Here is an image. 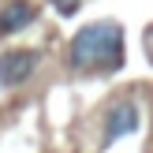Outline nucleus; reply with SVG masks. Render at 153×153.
<instances>
[{"mask_svg":"<svg viewBox=\"0 0 153 153\" xmlns=\"http://www.w3.org/2000/svg\"><path fill=\"white\" fill-rule=\"evenodd\" d=\"M123 64V26L112 19L90 22L71 37V67L75 71H116Z\"/></svg>","mask_w":153,"mask_h":153,"instance_id":"f257e3e1","label":"nucleus"},{"mask_svg":"<svg viewBox=\"0 0 153 153\" xmlns=\"http://www.w3.org/2000/svg\"><path fill=\"white\" fill-rule=\"evenodd\" d=\"M37 64H41V52H34V49H7L0 56V86L4 90L22 86L37 71Z\"/></svg>","mask_w":153,"mask_h":153,"instance_id":"f03ea898","label":"nucleus"},{"mask_svg":"<svg viewBox=\"0 0 153 153\" xmlns=\"http://www.w3.org/2000/svg\"><path fill=\"white\" fill-rule=\"evenodd\" d=\"M134 131H138V105L134 101L112 105L108 120H105V146H112V142H120L123 134H134Z\"/></svg>","mask_w":153,"mask_h":153,"instance_id":"7ed1b4c3","label":"nucleus"},{"mask_svg":"<svg viewBox=\"0 0 153 153\" xmlns=\"http://www.w3.org/2000/svg\"><path fill=\"white\" fill-rule=\"evenodd\" d=\"M34 15H37V7H34V4H22V0L7 4L4 11H0V34H15V30L30 26V22H34Z\"/></svg>","mask_w":153,"mask_h":153,"instance_id":"20e7f679","label":"nucleus"},{"mask_svg":"<svg viewBox=\"0 0 153 153\" xmlns=\"http://www.w3.org/2000/svg\"><path fill=\"white\" fill-rule=\"evenodd\" d=\"M79 4H82V0H52V7H56L60 15H75V11H79Z\"/></svg>","mask_w":153,"mask_h":153,"instance_id":"39448f33","label":"nucleus"}]
</instances>
